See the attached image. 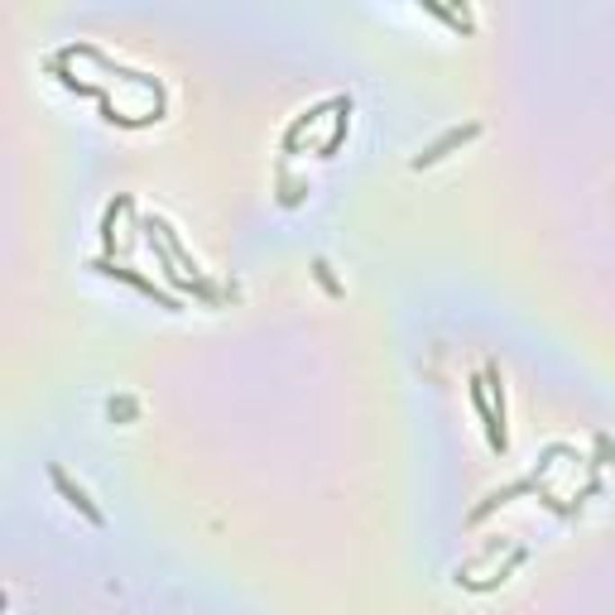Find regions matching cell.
<instances>
[{
  "label": "cell",
  "instance_id": "1",
  "mask_svg": "<svg viewBox=\"0 0 615 615\" xmlns=\"http://www.w3.org/2000/svg\"><path fill=\"white\" fill-rule=\"evenodd\" d=\"M477 135H481V125H477V120L457 125V130H447L442 139H432V145H428L423 154H418V159H414V169H432L438 159H447V154H452L457 145H467V139H477Z\"/></svg>",
  "mask_w": 615,
  "mask_h": 615
},
{
  "label": "cell",
  "instance_id": "2",
  "mask_svg": "<svg viewBox=\"0 0 615 615\" xmlns=\"http://www.w3.org/2000/svg\"><path fill=\"white\" fill-rule=\"evenodd\" d=\"M96 270H102V274H111V279H125V284H135L139 293H149V299H154V303H159V308H169V313H178V308H183V303H178V299H174V293H164V289H154V279H145V274H135V270H125V264H111V260H96Z\"/></svg>",
  "mask_w": 615,
  "mask_h": 615
},
{
  "label": "cell",
  "instance_id": "3",
  "mask_svg": "<svg viewBox=\"0 0 615 615\" xmlns=\"http://www.w3.org/2000/svg\"><path fill=\"white\" fill-rule=\"evenodd\" d=\"M337 106H342V96H327V102H317V106H308V111H303V116H299V120H293V125H289V130H284V149L293 154V145H299V135L308 130V125H317V120H323V116H327V111H337Z\"/></svg>",
  "mask_w": 615,
  "mask_h": 615
},
{
  "label": "cell",
  "instance_id": "4",
  "mask_svg": "<svg viewBox=\"0 0 615 615\" xmlns=\"http://www.w3.org/2000/svg\"><path fill=\"white\" fill-rule=\"evenodd\" d=\"M49 477H53V486H58V491H63L67 500H73V505H77L82 514H87V520H92V524H102V510H96V505H92V495H87V491H82V486H73V481H67V471H63V467H53V471H49Z\"/></svg>",
  "mask_w": 615,
  "mask_h": 615
},
{
  "label": "cell",
  "instance_id": "5",
  "mask_svg": "<svg viewBox=\"0 0 615 615\" xmlns=\"http://www.w3.org/2000/svg\"><path fill=\"white\" fill-rule=\"evenodd\" d=\"M346 130H352V96H342V106H337V130L327 135V145H323V159H332V154L342 149Z\"/></svg>",
  "mask_w": 615,
  "mask_h": 615
},
{
  "label": "cell",
  "instance_id": "6",
  "mask_svg": "<svg viewBox=\"0 0 615 615\" xmlns=\"http://www.w3.org/2000/svg\"><path fill=\"white\" fill-rule=\"evenodd\" d=\"M313 274H317V284H323V289L332 293V299H342V284H337V279H332V264H327L323 255L313 260Z\"/></svg>",
  "mask_w": 615,
  "mask_h": 615
},
{
  "label": "cell",
  "instance_id": "7",
  "mask_svg": "<svg viewBox=\"0 0 615 615\" xmlns=\"http://www.w3.org/2000/svg\"><path fill=\"white\" fill-rule=\"evenodd\" d=\"M120 207H125V198H116V202L106 207V217H102V241H106V250L116 245V212H120Z\"/></svg>",
  "mask_w": 615,
  "mask_h": 615
},
{
  "label": "cell",
  "instance_id": "8",
  "mask_svg": "<svg viewBox=\"0 0 615 615\" xmlns=\"http://www.w3.org/2000/svg\"><path fill=\"white\" fill-rule=\"evenodd\" d=\"M520 563H524V548H514V553H510V563H505V567H500V572H495V577H486V582H471V586H477V592H486V586H495V582H505V577H510V572H514V567H520Z\"/></svg>",
  "mask_w": 615,
  "mask_h": 615
},
{
  "label": "cell",
  "instance_id": "9",
  "mask_svg": "<svg viewBox=\"0 0 615 615\" xmlns=\"http://www.w3.org/2000/svg\"><path fill=\"white\" fill-rule=\"evenodd\" d=\"M130 414H135L130 399H111V418H130Z\"/></svg>",
  "mask_w": 615,
  "mask_h": 615
}]
</instances>
